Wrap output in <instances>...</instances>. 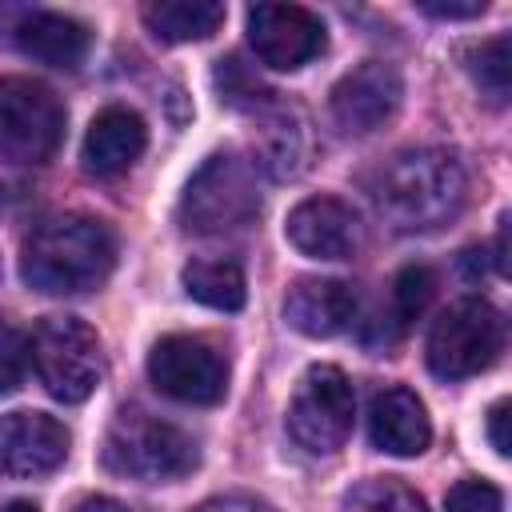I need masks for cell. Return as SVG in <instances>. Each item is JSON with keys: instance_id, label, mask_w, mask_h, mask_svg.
I'll return each mask as SVG.
<instances>
[{"instance_id": "obj_1", "label": "cell", "mask_w": 512, "mask_h": 512, "mask_svg": "<svg viewBox=\"0 0 512 512\" xmlns=\"http://www.w3.org/2000/svg\"><path fill=\"white\" fill-rule=\"evenodd\" d=\"M468 176L448 148H404L368 180L376 212L396 232H432L464 208Z\"/></svg>"}, {"instance_id": "obj_2", "label": "cell", "mask_w": 512, "mask_h": 512, "mask_svg": "<svg viewBox=\"0 0 512 512\" xmlns=\"http://www.w3.org/2000/svg\"><path fill=\"white\" fill-rule=\"evenodd\" d=\"M116 264L112 232L80 212H60L40 220L20 252V276L44 296H76L108 280Z\"/></svg>"}, {"instance_id": "obj_3", "label": "cell", "mask_w": 512, "mask_h": 512, "mask_svg": "<svg viewBox=\"0 0 512 512\" xmlns=\"http://www.w3.org/2000/svg\"><path fill=\"white\" fill-rule=\"evenodd\" d=\"M104 464L116 476H132L144 484L180 480L196 468V440L160 416L128 408L104 436Z\"/></svg>"}, {"instance_id": "obj_4", "label": "cell", "mask_w": 512, "mask_h": 512, "mask_svg": "<svg viewBox=\"0 0 512 512\" xmlns=\"http://www.w3.org/2000/svg\"><path fill=\"white\" fill-rule=\"evenodd\" d=\"M260 216V192L252 168L232 156L216 152L200 164V172L188 180L180 196V220L196 236H224L240 232Z\"/></svg>"}, {"instance_id": "obj_5", "label": "cell", "mask_w": 512, "mask_h": 512, "mask_svg": "<svg viewBox=\"0 0 512 512\" xmlns=\"http://www.w3.org/2000/svg\"><path fill=\"white\" fill-rule=\"evenodd\" d=\"M504 348V316L488 300H456L428 328V368L440 380H468L496 364Z\"/></svg>"}, {"instance_id": "obj_6", "label": "cell", "mask_w": 512, "mask_h": 512, "mask_svg": "<svg viewBox=\"0 0 512 512\" xmlns=\"http://www.w3.org/2000/svg\"><path fill=\"white\" fill-rule=\"evenodd\" d=\"M32 368L40 376V384L48 388V396L64 400V404H80L96 392L104 360H100V340L96 332L76 320V316H48L32 344H28Z\"/></svg>"}, {"instance_id": "obj_7", "label": "cell", "mask_w": 512, "mask_h": 512, "mask_svg": "<svg viewBox=\"0 0 512 512\" xmlns=\"http://www.w3.org/2000/svg\"><path fill=\"white\" fill-rule=\"evenodd\" d=\"M64 140V104L28 76H0V160L44 164Z\"/></svg>"}, {"instance_id": "obj_8", "label": "cell", "mask_w": 512, "mask_h": 512, "mask_svg": "<svg viewBox=\"0 0 512 512\" xmlns=\"http://www.w3.org/2000/svg\"><path fill=\"white\" fill-rule=\"evenodd\" d=\"M352 416H356V392L352 380L336 368V364H316L300 376L292 404H288V436L312 452V456H328L336 452L348 432H352Z\"/></svg>"}, {"instance_id": "obj_9", "label": "cell", "mask_w": 512, "mask_h": 512, "mask_svg": "<svg viewBox=\"0 0 512 512\" xmlns=\"http://www.w3.org/2000/svg\"><path fill=\"white\" fill-rule=\"evenodd\" d=\"M152 384L180 404H220L228 392V360L200 336H160L148 352Z\"/></svg>"}, {"instance_id": "obj_10", "label": "cell", "mask_w": 512, "mask_h": 512, "mask_svg": "<svg viewBox=\"0 0 512 512\" xmlns=\"http://www.w3.org/2000/svg\"><path fill=\"white\" fill-rule=\"evenodd\" d=\"M248 44L260 64L296 72L324 52V24L300 4H256L248 8Z\"/></svg>"}, {"instance_id": "obj_11", "label": "cell", "mask_w": 512, "mask_h": 512, "mask_svg": "<svg viewBox=\"0 0 512 512\" xmlns=\"http://www.w3.org/2000/svg\"><path fill=\"white\" fill-rule=\"evenodd\" d=\"M400 96H404L400 72L384 60H368L348 76H340L328 104H332V120L348 136H368L392 120V112L400 108Z\"/></svg>"}, {"instance_id": "obj_12", "label": "cell", "mask_w": 512, "mask_h": 512, "mask_svg": "<svg viewBox=\"0 0 512 512\" xmlns=\"http://www.w3.org/2000/svg\"><path fill=\"white\" fill-rule=\"evenodd\" d=\"M68 460V428L48 412L0 416V476H48Z\"/></svg>"}, {"instance_id": "obj_13", "label": "cell", "mask_w": 512, "mask_h": 512, "mask_svg": "<svg viewBox=\"0 0 512 512\" xmlns=\"http://www.w3.org/2000/svg\"><path fill=\"white\" fill-rule=\"evenodd\" d=\"M296 252L312 260H348L360 248V220L336 196H308L288 212L284 224Z\"/></svg>"}, {"instance_id": "obj_14", "label": "cell", "mask_w": 512, "mask_h": 512, "mask_svg": "<svg viewBox=\"0 0 512 512\" xmlns=\"http://www.w3.org/2000/svg\"><path fill=\"white\" fill-rule=\"evenodd\" d=\"M284 320L312 340H328L340 336L352 320H356V292L348 280H332V276H304L288 288L284 300Z\"/></svg>"}, {"instance_id": "obj_15", "label": "cell", "mask_w": 512, "mask_h": 512, "mask_svg": "<svg viewBox=\"0 0 512 512\" xmlns=\"http://www.w3.org/2000/svg\"><path fill=\"white\" fill-rule=\"evenodd\" d=\"M368 440L388 456H420L432 440L424 400L412 388H384L368 404Z\"/></svg>"}, {"instance_id": "obj_16", "label": "cell", "mask_w": 512, "mask_h": 512, "mask_svg": "<svg viewBox=\"0 0 512 512\" xmlns=\"http://www.w3.org/2000/svg\"><path fill=\"white\" fill-rule=\"evenodd\" d=\"M144 144H148V128L140 112L124 104H108L92 116L84 132V168L96 176H120L140 160Z\"/></svg>"}, {"instance_id": "obj_17", "label": "cell", "mask_w": 512, "mask_h": 512, "mask_svg": "<svg viewBox=\"0 0 512 512\" xmlns=\"http://www.w3.org/2000/svg\"><path fill=\"white\" fill-rule=\"evenodd\" d=\"M256 132H252V156L272 180H292L308 160V124L292 104L268 100L256 108Z\"/></svg>"}, {"instance_id": "obj_18", "label": "cell", "mask_w": 512, "mask_h": 512, "mask_svg": "<svg viewBox=\"0 0 512 512\" xmlns=\"http://www.w3.org/2000/svg\"><path fill=\"white\" fill-rule=\"evenodd\" d=\"M24 56L48 64V68H76L88 56V28L64 12H20L12 28Z\"/></svg>"}, {"instance_id": "obj_19", "label": "cell", "mask_w": 512, "mask_h": 512, "mask_svg": "<svg viewBox=\"0 0 512 512\" xmlns=\"http://www.w3.org/2000/svg\"><path fill=\"white\" fill-rule=\"evenodd\" d=\"M148 32L164 44L208 40L224 24V4L216 0H152L140 8Z\"/></svg>"}, {"instance_id": "obj_20", "label": "cell", "mask_w": 512, "mask_h": 512, "mask_svg": "<svg viewBox=\"0 0 512 512\" xmlns=\"http://www.w3.org/2000/svg\"><path fill=\"white\" fill-rule=\"evenodd\" d=\"M180 280H184V292L196 304L216 308V312H240L244 300H248L244 272L232 260H192V264H184Z\"/></svg>"}, {"instance_id": "obj_21", "label": "cell", "mask_w": 512, "mask_h": 512, "mask_svg": "<svg viewBox=\"0 0 512 512\" xmlns=\"http://www.w3.org/2000/svg\"><path fill=\"white\" fill-rule=\"evenodd\" d=\"M468 60H472L468 72H472L476 88H480L488 100L504 104V100H508V84H512V40H508V36H492V40H484L480 48H472Z\"/></svg>"}, {"instance_id": "obj_22", "label": "cell", "mask_w": 512, "mask_h": 512, "mask_svg": "<svg viewBox=\"0 0 512 512\" xmlns=\"http://www.w3.org/2000/svg\"><path fill=\"white\" fill-rule=\"evenodd\" d=\"M340 512H428V508L408 484H400L392 476H376V480L356 484L344 496Z\"/></svg>"}, {"instance_id": "obj_23", "label": "cell", "mask_w": 512, "mask_h": 512, "mask_svg": "<svg viewBox=\"0 0 512 512\" xmlns=\"http://www.w3.org/2000/svg\"><path fill=\"white\" fill-rule=\"evenodd\" d=\"M432 292H436V276H432V268H424V264H408V268H400V272H396V284H392V316H396V328L412 324V320L428 308Z\"/></svg>"}, {"instance_id": "obj_24", "label": "cell", "mask_w": 512, "mask_h": 512, "mask_svg": "<svg viewBox=\"0 0 512 512\" xmlns=\"http://www.w3.org/2000/svg\"><path fill=\"white\" fill-rule=\"evenodd\" d=\"M216 88H220V100H224V104L248 108V112L264 108V104L272 100V92L256 80V72H248V64H240V56L220 60V68H216Z\"/></svg>"}, {"instance_id": "obj_25", "label": "cell", "mask_w": 512, "mask_h": 512, "mask_svg": "<svg viewBox=\"0 0 512 512\" xmlns=\"http://www.w3.org/2000/svg\"><path fill=\"white\" fill-rule=\"evenodd\" d=\"M28 368V336L0 320V396L16 392Z\"/></svg>"}, {"instance_id": "obj_26", "label": "cell", "mask_w": 512, "mask_h": 512, "mask_svg": "<svg viewBox=\"0 0 512 512\" xmlns=\"http://www.w3.org/2000/svg\"><path fill=\"white\" fill-rule=\"evenodd\" d=\"M448 512H504V496L488 480H460L444 496Z\"/></svg>"}, {"instance_id": "obj_27", "label": "cell", "mask_w": 512, "mask_h": 512, "mask_svg": "<svg viewBox=\"0 0 512 512\" xmlns=\"http://www.w3.org/2000/svg\"><path fill=\"white\" fill-rule=\"evenodd\" d=\"M192 512H280V508H272L268 500H256V496L232 492V496H212V500H204V504H200V508H192Z\"/></svg>"}, {"instance_id": "obj_28", "label": "cell", "mask_w": 512, "mask_h": 512, "mask_svg": "<svg viewBox=\"0 0 512 512\" xmlns=\"http://www.w3.org/2000/svg\"><path fill=\"white\" fill-rule=\"evenodd\" d=\"M488 440H492L496 456H508L512 452V440H508V400H496L488 408Z\"/></svg>"}, {"instance_id": "obj_29", "label": "cell", "mask_w": 512, "mask_h": 512, "mask_svg": "<svg viewBox=\"0 0 512 512\" xmlns=\"http://www.w3.org/2000/svg\"><path fill=\"white\" fill-rule=\"evenodd\" d=\"M420 12L436 16V20H472L484 12V0H472V4H444V0H420Z\"/></svg>"}, {"instance_id": "obj_30", "label": "cell", "mask_w": 512, "mask_h": 512, "mask_svg": "<svg viewBox=\"0 0 512 512\" xmlns=\"http://www.w3.org/2000/svg\"><path fill=\"white\" fill-rule=\"evenodd\" d=\"M76 512H128L120 500H112V496H92V500H84Z\"/></svg>"}, {"instance_id": "obj_31", "label": "cell", "mask_w": 512, "mask_h": 512, "mask_svg": "<svg viewBox=\"0 0 512 512\" xmlns=\"http://www.w3.org/2000/svg\"><path fill=\"white\" fill-rule=\"evenodd\" d=\"M0 512H40V508H36L32 500H8V504H4Z\"/></svg>"}]
</instances>
